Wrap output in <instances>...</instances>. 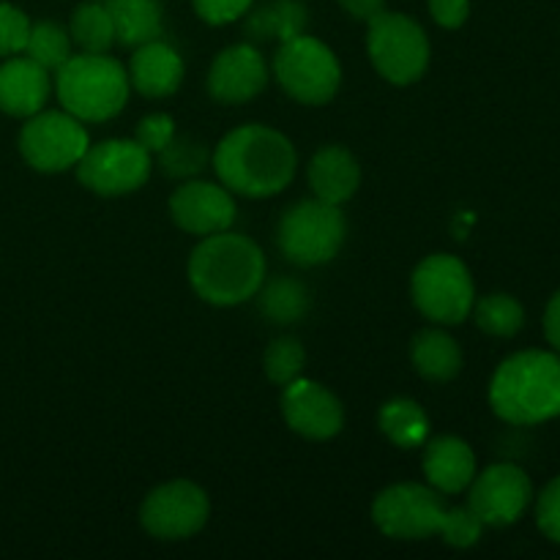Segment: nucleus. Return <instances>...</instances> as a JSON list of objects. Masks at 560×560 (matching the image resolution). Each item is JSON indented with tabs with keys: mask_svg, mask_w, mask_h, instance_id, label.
Instances as JSON below:
<instances>
[{
	"mask_svg": "<svg viewBox=\"0 0 560 560\" xmlns=\"http://www.w3.org/2000/svg\"><path fill=\"white\" fill-rule=\"evenodd\" d=\"M293 142L277 129L249 124L230 131L213 153V170L230 191L241 197L279 195L295 175Z\"/></svg>",
	"mask_w": 560,
	"mask_h": 560,
	"instance_id": "obj_1",
	"label": "nucleus"
},
{
	"mask_svg": "<svg viewBox=\"0 0 560 560\" xmlns=\"http://www.w3.org/2000/svg\"><path fill=\"white\" fill-rule=\"evenodd\" d=\"M266 279V257L260 246L238 233L206 235L189 257V282L202 301L213 306H235L249 301Z\"/></svg>",
	"mask_w": 560,
	"mask_h": 560,
	"instance_id": "obj_2",
	"label": "nucleus"
},
{
	"mask_svg": "<svg viewBox=\"0 0 560 560\" xmlns=\"http://www.w3.org/2000/svg\"><path fill=\"white\" fill-rule=\"evenodd\" d=\"M490 405L517 427L541 424L560 416V359L545 350H523L498 366L490 383Z\"/></svg>",
	"mask_w": 560,
	"mask_h": 560,
	"instance_id": "obj_3",
	"label": "nucleus"
},
{
	"mask_svg": "<svg viewBox=\"0 0 560 560\" xmlns=\"http://www.w3.org/2000/svg\"><path fill=\"white\" fill-rule=\"evenodd\" d=\"M129 77L115 58L104 52L71 55L55 74V91L66 113L80 120H109L126 107Z\"/></svg>",
	"mask_w": 560,
	"mask_h": 560,
	"instance_id": "obj_4",
	"label": "nucleus"
},
{
	"mask_svg": "<svg viewBox=\"0 0 560 560\" xmlns=\"http://www.w3.org/2000/svg\"><path fill=\"white\" fill-rule=\"evenodd\" d=\"M366 49L377 74L394 85H413L430 63V42L424 27L397 11L383 9L381 14L372 16Z\"/></svg>",
	"mask_w": 560,
	"mask_h": 560,
	"instance_id": "obj_5",
	"label": "nucleus"
},
{
	"mask_svg": "<svg viewBox=\"0 0 560 560\" xmlns=\"http://www.w3.org/2000/svg\"><path fill=\"white\" fill-rule=\"evenodd\" d=\"M345 224L339 206L323 200H301L279 222V249L295 266H323L345 244Z\"/></svg>",
	"mask_w": 560,
	"mask_h": 560,
	"instance_id": "obj_6",
	"label": "nucleus"
},
{
	"mask_svg": "<svg viewBox=\"0 0 560 560\" xmlns=\"http://www.w3.org/2000/svg\"><path fill=\"white\" fill-rule=\"evenodd\" d=\"M273 74L282 91L301 104L331 102L342 80L337 55L326 44L304 33L279 44Z\"/></svg>",
	"mask_w": 560,
	"mask_h": 560,
	"instance_id": "obj_7",
	"label": "nucleus"
},
{
	"mask_svg": "<svg viewBox=\"0 0 560 560\" xmlns=\"http://www.w3.org/2000/svg\"><path fill=\"white\" fill-rule=\"evenodd\" d=\"M413 301L424 317L441 326H457L474 310V279L454 255H430L413 273Z\"/></svg>",
	"mask_w": 560,
	"mask_h": 560,
	"instance_id": "obj_8",
	"label": "nucleus"
},
{
	"mask_svg": "<svg viewBox=\"0 0 560 560\" xmlns=\"http://www.w3.org/2000/svg\"><path fill=\"white\" fill-rule=\"evenodd\" d=\"M448 506L424 485L386 487L372 503V520L388 539H430L446 525Z\"/></svg>",
	"mask_w": 560,
	"mask_h": 560,
	"instance_id": "obj_9",
	"label": "nucleus"
},
{
	"mask_svg": "<svg viewBox=\"0 0 560 560\" xmlns=\"http://www.w3.org/2000/svg\"><path fill=\"white\" fill-rule=\"evenodd\" d=\"M151 175V153L137 140H104L88 145L77 162V178L85 189L102 197L137 191Z\"/></svg>",
	"mask_w": 560,
	"mask_h": 560,
	"instance_id": "obj_10",
	"label": "nucleus"
},
{
	"mask_svg": "<svg viewBox=\"0 0 560 560\" xmlns=\"http://www.w3.org/2000/svg\"><path fill=\"white\" fill-rule=\"evenodd\" d=\"M20 151L38 173H63L88 151V131L71 113H36L22 126Z\"/></svg>",
	"mask_w": 560,
	"mask_h": 560,
	"instance_id": "obj_11",
	"label": "nucleus"
},
{
	"mask_svg": "<svg viewBox=\"0 0 560 560\" xmlns=\"http://www.w3.org/2000/svg\"><path fill=\"white\" fill-rule=\"evenodd\" d=\"M211 503L208 495L191 481H170L156 487L140 509V523L153 539L178 541L189 539L206 525Z\"/></svg>",
	"mask_w": 560,
	"mask_h": 560,
	"instance_id": "obj_12",
	"label": "nucleus"
},
{
	"mask_svg": "<svg viewBox=\"0 0 560 560\" xmlns=\"http://www.w3.org/2000/svg\"><path fill=\"white\" fill-rule=\"evenodd\" d=\"M530 498H534V485L528 474L517 465L501 463L474 476L468 509L490 528H506L523 517L525 509L530 506Z\"/></svg>",
	"mask_w": 560,
	"mask_h": 560,
	"instance_id": "obj_13",
	"label": "nucleus"
},
{
	"mask_svg": "<svg viewBox=\"0 0 560 560\" xmlns=\"http://www.w3.org/2000/svg\"><path fill=\"white\" fill-rule=\"evenodd\" d=\"M282 416L290 430L310 441H328L345 424L342 402L320 383L301 381V377L284 386Z\"/></svg>",
	"mask_w": 560,
	"mask_h": 560,
	"instance_id": "obj_14",
	"label": "nucleus"
},
{
	"mask_svg": "<svg viewBox=\"0 0 560 560\" xmlns=\"http://www.w3.org/2000/svg\"><path fill=\"white\" fill-rule=\"evenodd\" d=\"M170 217L191 235H213L235 222V202L228 189L206 180H189L170 197Z\"/></svg>",
	"mask_w": 560,
	"mask_h": 560,
	"instance_id": "obj_15",
	"label": "nucleus"
},
{
	"mask_svg": "<svg viewBox=\"0 0 560 560\" xmlns=\"http://www.w3.org/2000/svg\"><path fill=\"white\" fill-rule=\"evenodd\" d=\"M268 69L252 44H235L219 52L208 71V93L222 104L252 102L266 88Z\"/></svg>",
	"mask_w": 560,
	"mask_h": 560,
	"instance_id": "obj_16",
	"label": "nucleus"
},
{
	"mask_svg": "<svg viewBox=\"0 0 560 560\" xmlns=\"http://www.w3.org/2000/svg\"><path fill=\"white\" fill-rule=\"evenodd\" d=\"M49 96V71L31 58H11L0 66V109L14 118L42 113Z\"/></svg>",
	"mask_w": 560,
	"mask_h": 560,
	"instance_id": "obj_17",
	"label": "nucleus"
},
{
	"mask_svg": "<svg viewBox=\"0 0 560 560\" xmlns=\"http://www.w3.org/2000/svg\"><path fill=\"white\" fill-rule=\"evenodd\" d=\"M180 80H184V60H180V55L170 44L153 38V42L135 47L129 66V82L142 96H173L180 88Z\"/></svg>",
	"mask_w": 560,
	"mask_h": 560,
	"instance_id": "obj_18",
	"label": "nucleus"
},
{
	"mask_svg": "<svg viewBox=\"0 0 560 560\" xmlns=\"http://www.w3.org/2000/svg\"><path fill=\"white\" fill-rule=\"evenodd\" d=\"M424 476L432 490L457 495L468 490L476 476V454L454 435H438L424 448Z\"/></svg>",
	"mask_w": 560,
	"mask_h": 560,
	"instance_id": "obj_19",
	"label": "nucleus"
},
{
	"mask_svg": "<svg viewBox=\"0 0 560 560\" xmlns=\"http://www.w3.org/2000/svg\"><path fill=\"white\" fill-rule=\"evenodd\" d=\"M361 184V167L353 153L342 145H328L310 162V186L317 200L342 206Z\"/></svg>",
	"mask_w": 560,
	"mask_h": 560,
	"instance_id": "obj_20",
	"label": "nucleus"
},
{
	"mask_svg": "<svg viewBox=\"0 0 560 560\" xmlns=\"http://www.w3.org/2000/svg\"><path fill=\"white\" fill-rule=\"evenodd\" d=\"M104 5L120 47H140L162 36V0H107Z\"/></svg>",
	"mask_w": 560,
	"mask_h": 560,
	"instance_id": "obj_21",
	"label": "nucleus"
},
{
	"mask_svg": "<svg viewBox=\"0 0 560 560\" xmlns=\"http://www.w3.org/2000/svg\"><path fill=\"white\" fill-rule=\"evenodd\" d=\"M410 359H413L416 372L427 381L446 383L454 381L463 370V350L454 342L448 334L427 328V331L416 334L413 345H410Z\"/></svg>",
	"mask_w": 560,
	"mask_h": 560,
	"instance_id": "obj_22",
	"label": "nucleus"
},
{
	"mask_svg": "<svg viewBox=\"0 0 560 560\" xmlns=\"http://www.w3.org/2000/svg\"><path fill=\"white\" fill-rule=\"evenodd\" d=\"M381 432L399 448H419L430 435V419L424 408L413 399H392L381 408L377 416Z\"/></svg>",
	"mask_w": 560,
	"mask_h": 560,
	"instance_id": "obj_23",
	"label": "nucleus"
},
{
	"mask_svg": "<svg viewBox=\"0 0 560 560\" xmlns=\"http://www.w3.org/2000/svg\"><path fill=\"white\" fill-rule=\"evenodd\" d=\"M69 36L74 47H80V52H107L115 44V27L113 16H109L107 5L104 3H82L77 5L74 14H71V27Z\"/></svg>",
	"mask_w": 560,
	"mask_h": 560,
	"instance_id": "obj_24",
	"label": "nucleus"
},
{
	"mask_svg": "<svg viewBox=\"0 0 560 560\" xmlns=\"http://www.w3.org/2000/svg\"><path fill=\"white\" fill-rule=\"evenodd\" d=\"M306 25V9L295 0H277L271 5H262L260 11L249 16L246 22V31L255 38H279V42H288V38L301 36Z\"/></svg>",
	"mask_w": 560,
	"mask_h": 560,
	"instance_id": "obj_25",
	"label": "nucleus"
},
{
	"mask_svg": "<svg viewBox=\"0 0 560 560\" xmlns=\"http://www.w3.org/2000/svg\"><path fill=\"white\" fill-rule=\"evenodd\" d=\"M476 326L490 337H514L525 323V310L514 295L492 293L474 301Z\"/></svg>",
	"mask_w": 560,
	"mask_h": 560,
	"instance_id": "obj_26",
	"label": "nucleus"
},
{
	"mask_svg": "<svg viewBox=\"0 0 560 560\" xmlns=\"http://www.w3.org/2000/svg\"><path fill=\"white\" fill-rule=\"evenodd\" d=\"M25 52L47 71H58L71 58V36L55 22H36L31 25Z\"/></svg>",
	"mask_w": 560,
	"mask_h": 560,
	"instance_id": "obj_27",
	"label": "nucleus"
},
{
	"mask_svg": "<svg viewBox=\"0 0 560 560\" xmlns=\"http://www.w3.org/2000/svg\"><path fill=\"white\" fill-rule=\"evenodd\" d=\"M262 315L271 323H295L304 317L306 306H310V295L306 288L295 279H277L262 290Z\"/></svg>",
	"mask_w": 560,
	"mask_h": 560,
	"instance_id": "obj_28",
	"label": "nucleus"
},
{
	"mask_svg": "<svg viewBox=\"0 0 560 560\" xmlns=\"http://www.w3.org/2000/svg\"><path fill=\"white\" fill-rule=\"evenodd\" d=\"M208 164L206 142L191 140V137H173L167 145L159 151V167L167 178H191L202 173Z\"/></svg>",
	"mask_w": 560,
	"mask_h": 560,
	"instance_id": "obj_29",
	"label": "nucleus"
},
{
	"mask_svg": "<svg viewBox=\"0 0 560 560\" xmlns=\"http://www.w3.org/2000/svg\"><path fill=\"white\" fill-rule=\"evenodd\" d=\"M304 361H306V353L304 348H301L299 339L279 337L268 345L262 366H266L268 381L277 383V386H288V383H293L295 377H301V372H304Z\"/></svg>",
	"mask_w": 560,
	"mask_h": 560,
	"instance_id": "obj_30",
	"label": "nucleus"
},
{
	"mask_svg": "<svg viewBox=\"0 0 560 560\" xmlns=\"http://www.w3.org/2000/svg\"><path fill=\"white\" fill-rule=\"evenodd\" d=\"M481 530H485V523L468 506H457L448 509V517L441 536L446 539V545L465 550V547H474L481 539Z\"/></svg>",
	"mask_w": 560,
	"mask_h": 560,
	"instance_id": "obj_31",
	"label": "nucleus"
},
{
	"mask_svg": "<svg viewBox=\"0 0 560 560\" xmlns=\"http://www.w3.org/2000/svg\"><path fill=\"white\" fill-rule=\"evenodd\" d=\"M31 36V22L20 9L0 3V55H16L25 49Z\"/></svg>",
	"mask_w": 560,
	"mask_h": 560,
	"instance_id": "obj_32",
	"label": "nucleus"
},
{
	"mask_svg": "<svg viewBox=\"0 0 560 560\" xmlns=\"http://www.w3.org/2000/svg\"><path fill=\"white\" fill-rule=\"evenodd\" d=\"M536 523H539L541 534L547 539L560 545V476L552 479L539 495V503H536Z\"/></svg>",
	"mask_w": 560,
	"mask_h": 560,
	"instance_id": "obj_33",
	"label": "nucleus"
},
{
	"mask_svg": "<svg viewBox=\"0 0 560 560\" xmlns=\"http://www.w3.org/2000/svg\"><path fill=\"white\" fill-rule=\"evenodd\" d=\"M173 137L175 124L170 115H148V118H142L140 126H137V142H140L148 153H159Z\"/></svg>",
	"mask_w": 560,
	"mask_h": 560,
	"instance_id": "obj_34",
	"label": "nucleus"
},
{
	"mask_svg": "<svg viewBox=\"0 0 560 560\" xmlns=\"http://www.w3.org/2000/svg\"><path fill=\"white\" fill-rule=\"evenodd\" d=\"M255 0H195V11L208 25H228L244 16Z\"/></svg>",
	"mask_w": 560,
	"mask_h": 560,
	"instance_id": "obj_35",
	"label": "nucleus"
},
{
	"mask_svg": "<svg viewBox=\"0 0 560 560\" xmlns=\"http://www.w3.org/2000/svg\"><path fill=\"white\" fill-rule=\"evenodd\" d=\"M430 14L438 25L454 31L468 20L470 0H430Z\"/></svg>",
	"mask_w": 560,
	"mask_h": 560,
	"instance_id": "obj_36",
	"label": "nucleus"
},
{
	"mask_svg": "<svg viewBox=\"0 0 560 560\" xmlns=\"http://www.w3.org/2000/svg\"><path fill=\"white\" fill-rule=\"evenodd\" d=\"M383 3H386V0H339V5H342L350 16L364 22H370L372 16L381 14Z\"/></svg>",
	"mask_w": 560,
	"mask_h": 560,
	"instance_id": "obj_37",
	"label": "nucleus"
},
{
	"mask_svg": "<svg viewBox=\"0 0 560 560\" xmlns=\"http://www.w3.org/2000/svg\"><path fill=\"white\" fill-rule=\"evenodd\" d=\"M545 334H547V339H550L552 348H556L560 353V290L556 295H552L550 304H547Z\"/></svg>",
	"mask_w": 560,
	"mask_h": 560,
	"instance_id": "obj_38",
	"label": "nucleus"
}]
</instances>
